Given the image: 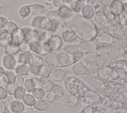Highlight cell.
I'll use <instances>...</instances> for the list:
<instances>
[{
    "instance_id": "obj_1",
    "label": "cell",
    "mask_w": 127,
    "mask_h": 113,
    "mask_svg": "<svg viewBox=\"0 0 127 113\" xmlns=\"http://www.w3.org/2000/svg\"><path fill=\"white\" fill-rule=\"evenodd\" d=\"M64 85L67 90L77 98L83 97L84 94L88 91L82 82L75 77H67L64 80Z\"/></svg>"
},
{
    "instance_id": "obj_2",
    "label": "cell",
    "mask_w": 127,
    "mask_h": 113,
    "mask_svg": "<svg viewBox=\"0 0 127 113\" xmlns=\"http://www.w3.org/2000/svg\"><path fill=\"white\" fill-rule=\"evenodd\" d=\"M22 30L24 33V40L30 45L34 46L39 41V35L36 31L31 29H24Z\"/></svg>"
},
{
    "instance_id": "obj_3",
    "label": "cell",
    "mask_w": 127,
    "mask_h": 113,
    "mask_svg": "<svg viewBox=\"0 0 127 113\" xmlns=\"http://www.w3.org/2000/svg\"><path fill=\"white\" fill-rule=\"evenodd\" d=\"M59 67L68 66L74 62L72 54L64 52H58Z\"/></svg>"
},
{
    "instance_id": "obj_4",
    "label": "cell",
    "mask_w": 127,
    "mask_h": 113,
    "mask_svg": "<svg viewBox=\"0 0 127 113\" xmlns=\"http://www.w3.org/2000/svg\"><path fill=\"white\" fill-rule=\"evenodd\" d=\"M17 63V58L12 55H5L3 58V65L7 69H13L15 68Z\"/></svg>"
},
{
    "instance_id": "obj_5",
    "label": "cell",
    "mask_w": 127,
    "mask_h": 113,
    "mask_svg": "<svg viewBox=\"0 0 127 113\" xmlns=\"http://www.w3.org/2000/svg\"><path fill=\"white\" fill-rule=\"evenodd\" d=\"M31 48L36 53L41 55L49 54L51 52V49H50L48 44H43L39 43L35 47L33 46L31 47Z\"/></svg>"
},
{
    "instance_id": "obj_6",
    "label": "cell",
    "mask_w": 127,
    "mask_h": 113,
    "mask_svg": "<svg viewBox=\"0 0 127 113\" xmlns=\"http://www.w3.org/2000/svg\"><path fill=\"white\" fill-rule=\"evenodd\" d=\"M92 105L85 108L80 113H108V110L104 106Z\"/></svg>"
},
{
    "instance_id": "obj_7",
    "label": "cell",
    "mask_w": 127,
    "mask_h": 113,
    "mask_svg": "<svg viewBox=\"0 0 127 113\" xmlns=\"http://www.w3.org/2000/svg\"><path fill=\"white\" fill-rule=\"evenodd\" d=\"M11 43L16 45L23 42L24 40V33L22 29L19 28L11 35Z\"/></svg>"
},
{
    "instance_id": "obj_8",
    "label": "cell",
    "mask_w": 127,
    "mask_h": 113,
    "mask_svg": "<svg viewBox=\"0 0 127 113\" xmlns=\"http://www.w3.org/2000/svg\"><path fill=\"white\" fill-rule=\"evenodd\" d=\"M45 61L49 66L59 67L58 52H50L46 57Z\"/></svg>"
},
{
    "instance_id": "obj_9",
    "label": "cell",
    "mask_w": 127,
    "mask_h": 113,
    "mask_svg": "<svg viewBox=\"0 0 127 113\" xmlns=\"http://www.w3.org/2000/svg\"><path fill=\"white\" fill-rule=\"evenodd\" d=\"M65 76V73L63 70L54 69L53 70H52L49 78L52 81H60L64 79Z\"/></svg>"
},
{
    "instance_id": "obj_10",
    "label": "cell",
    "mask_w": 127,
    "mask_h": 113,
    "mask_svg": "<svg viewBox=\"0 0 127 113\" xmlns=\"http://www.w3.org/2000/svg\"><path fill=\"white\" fill-rule=\"evenodd\" d=\"M43 63V60L40 56L35 54L30 53L28 64L29 66L36 67H41Z\"/></svg>"
},
{
    "instance_id": "obj_11",
    "label": "cell",
    "mask_w": 127,
    "mask_h": 113,
    "mask_svg": "<svg viewBox=\"0 0 127 113\" xmlns=\"http://www.w3.org/2000/svg\"><path fill=\"white\" fill-rule=\"evenodd\" d=\"M51 51H56L58 50L62 44V41L61 38L58 36L52 37L48 43Z\"/></svg>"
},
{
    "instance_id": "obj_12",
    "label": "cell",
    "mask_w": 127,
    "mask_h": 113,
    "mask_svg": "<svg viewBox=\"0 0 127 113\" xmlns=\"http://www.w3.org/2000/svg\"><path fill=\"white\" fill-rule=\"evenodd\" d=\"M86 65V63L83 60H79L76 62L73 67V73L77 75L84 74Z\"/></svg>"
},
{
    "instance_id": "obj_13",
    "label": "cell",
    "mask_w": 127,
    "mask_h": 113,
    "mask_svg": "<svg viewBox=\"0 0 127 113\" xmlns=\"http://www.w3.org/2000/svg\"><path fill=\"white\" fill-rule=\"evenodd\" d=\"M30 14L32 15H40L42 14L44 11L43 5L39 4H34L29 5Z\"/></svg>"
},
{
    "instance_id": "obj_14",
    "label": "cell",
    "mask_w": 127,
    "mask_h": 113,
    "mask_svg": "<svg viewBox=\"0 0 127 113\" xmlns=\"http://www.w3.org/2000/svg\"><path fill=\"white\" fill-rule=\"evenodd\" d=\"M55 26H57L55 25ZM54 24L49 20V19L45 16H42V20L41 21L39 28L43 30L47 31H52L53 29Z\"/></svg>"
},
{
    "instance_id": "obj_15",
    "label": "cell",
    "mask_w": 127,
    "mask_h": 113,
    "mask_svg": "<svg viewBox=\"0 0 127 113\" xmlns=\"http://www.w3.org/2000/svg\"><path fill=\"white\" fill-rule=\"evenodd\" d=\"M11 109L14 113H21L24 111L25 106L22 102L15 101L11 104Z\"/></svg>"
},
{
    "instance_id": "obj_16",
    "label": "cell",
    "mask_w": 127,
    "mask_h": 113,
    "mask_svg": "<svg viewBox=\"0 0 127 113\" xmlns=\"http://www.w3.org/2000/svg\"><path fill=\"white\" fill-rule=\"evenodd\" d=\"M11 35L8 34L5 31L0 35V45L2 47H6L11 43Z\"/></svg>"
},
{
    "instance_id": "obj_17",
    "label": "cell",
    "mask_w": 127,
    "mask_h": 113,
    "mask_svg": "<svg viewBox=\"0 0 127 113\" xmlns=\"http://www.w3.org/2000/svg\"><path fill=\"white\" fill-rule=\"evenodd\" d=\"M111 11L115 15H119L122 11L123 5L121 2L118 0L114 1L110 5Z\"/></svg>"
},
{
    "instance_id": "obj_18",
    "label": "cell",
    "mask_w": 127,
    "mask_h": 113,
    "mask_svg": "<svg viewBox=\"0 0 127 113\" xmlns=\"http://www.w3.org/2000/svg\"><path fill=\"white\" fill-rule=\"evenodd\" d=\"M58 12L61 17L65 20L69 18L72 15V12L69 8L64 5L59 8Z\"/></svg>"
},
{
    "instance_id": "obj_19",
    "label": "cell",
    "mask_w": 127,
    "mask_h": 113,
    "mask_svg": "<svg viewBox=\"0 0 127 113\" xmlns=\"http://www.w3.org/2000/svg\"><path fill=\"white\" fill-rule=\"evenodd\" d=\"M52 72V68L49 65H44L42 66L39 71L38 73V76L42 78L46 79L49 77L51 73Z\"/></svg>"
},
{
    "instance_id": "obj_20",
    "label": "cell",
    "mask_w": 127,
    "mask_h": 113,
    "mask_svg": "<svg viewBox=\"0 0 127 113\" xmlns=\"http://www.w3.org/2000/svg\"><path fill=\"white\" fill-rule=\"evenodd\" d=\"M34 108L40 111H44L47 110L49 107V103L45 100H39L35 101L34 105Z\"/></svg>"
},
{
    "instance_id": "obj_21",
    "label": "cell",
    "mask_w": 127,
    "mask_h": 113,
    "mask_svg": "<svg viewBox=\"0 0 127 113\" xmlns=\"http://www.w3.org/2000/svg\"><path fill=\"white\" fill-rule=\"evenodd\" d=\"M48 18L54 25H57L61 20V17L60 14L56 11H51L48 14Z\"/></svg>"
},
{
    "instance_id": "obj_22",
    "label": "cell",
    "mask_w": 127,
    "mask_h": 113,
    "mask_svg": "<svg viewBox=\"0 0 127 113\" xmlns=\"http://www.w3.org/2000/svg\"><path fill=\"white\" fill-rule=\"evenodd\" d=\"M63 38L65 41L71 42L76 40V36L72 31L66 30L63 32Z\"/></svg>"
},
{
    "instance_id": "obj_23",
    "label": "cell",
    "mask_w": 127,
    "mask_h": 113,
    "mask_svg": "<svg viewBox=\"0 0 127 113\" xmlns=\"http://www.w3.org/2000/svg\"><path fill=\"white\" fill-rule=\"evenodd\" d=\"M15 72L20 76H26L29 74V69L25 65H18L15 68Z\"/></svg>"
},
{
    "instance_id": "obj_24",
    "label": "cell",
    "mask_w": 127,
    "mask_h": 113,
    "mask_svg": "<svg viewBox=\"0 0 127 113\" xmlns=\"http://www.w3.org/2000/svg\"><path fill=\"white\" fill-rule=\"evenodd\" d=\"M97 69L98 67L96 63H93V62H92L88 64L87 65H86L84 74L88 75L93 74L97 71Z\"/></svg>"
},
{
    "instance_id": "obj_25",
    "label": "cell",
    "mask_w": 127,
    "mask_h": 113,
    "mask_svg": "<svg viewBox=\"0 0 127 113\" xmlns=\"http://www.w3.org/2000/svg\"><path fill=\"white\" fill-rule=\"evenodd\" d=\"M52 92L55 96L57 97H62L64 94V89L61 86L57 84H55L52 90Z\"/></svg>"
},
{
    "instance_id": "obj_26",
    "label": "cell",
    "mask_w": 127,
    "mask_h": 113,
    "mask_svg": "<svg viewBox=\"0 0 127 113\" xmlns=\"http://www.w3.org/2000/svg\"><path fill=\"white\" fill-rule=\"evenodd\" d=\"M18 28V27L17 25L15 23L10 21L7 22L4 28V30L5 32L10 35H12Z\"/></svg>"
},
{
    "instance_id": "obj_27",
    "label": "cell",
    "mask_w": 127,
    "mask_h": 113,
    "mask_svg": "<svg viewBox=\"0 0 127 113\" xmlns=\"http://www.w3.org/2000/svg\"><path fill=\"white\" fill-rule=\"evenodd\" d=\"M30 53H23L20 54L17 58V63L20 65H24L28 64V60Z\"/></svg>"
},
{
    "instance_id": "obj_28",
    "label": "cell",
    "mask_w": 127,
    "mask_h": 113,
    "mask_svg": "<svg viewBox=\"0 0 127 113\" xmlns=\"http://www.w3.org/2000/svg\"><path fill=\"white\" fill-rule=\"evenodd\" d=\"M5 52L9 55L14 54L19 51L18 45L13 44H10L5 47Z\"/></svg>"
},
{
    "instance_id": "obj_29",
    "label": "cell",
    "mask_w": 127,
    "mask_h": 113,
    "mask_svg": "<svg viewBox=\"0 0 127 113\" xmlns=\"http://www.w3.org/2000/svg\"><path fill=\"white\" fill-rule=\"evenodd\" d=\"M22 100L24 103L28 106H34L36 101L35 98L30 94H25Z\"/></svg>"
},
{
    "instance_id": "obj_30",
    "label": "cell",
    "mask_w": 127,
    "mask_h": 113,
    "mask_svg": "<svg viewBox=\"0 0 127 113\" xmlns=\"http://www.w3.org/2000/svg\"><path fill=\"white\" fill-rule=\"evenodd\" d=\"M45 93L43 89L35 88L32 92V95L34 98L38 100H42L44 98Z\"/></svg>"
},
{
    "instance_id": "obj_31",
    "label": "cell",
    "mask_w": 127,
    "mask_h": 113,
    "mask_svg": "<svg viewBox=\"0 0 127 113\" xmlns=\"http://www.w3.org/2000/svg\"><path fill=\"white\" fill-rule=\"evenodd\" d=\"M52 38V34L50 32H44L40 37V43L43 44H48L51 39Z\"/></svg>"
},
{
    "instance_id": "obj_32",
    "label": "cell",
    "mask_w": 127,
    "mask_h": 113,
    "mask_svg": "<svg viewBox=\"0 0 127 113\" xmlns=\"http://www.w3.org/2000/svg\"><path fill=\"white\" fill-rule=\"evenodd\" d=\"M24 87L25 91H26L27 92L30 93L33 92V91L35 89V87H34L32 78L27 79L24 81Z\"/></svg>"
},
{
    "instance_id": "obj_33",
    "label": "cell",
    "mask_w": 127,
    "mask_h": 113,
    "mask_svg": "<svg viewBox=\"0 0 127 113\" xmlns=\"http://www.w3.org/2000/svg\"><path fill=\"white\" fill-rule=\"evenodd\" d=\"M82 14L85 17L91 18L93 16L94 11L90 6L89 5H85L82 9Z\"/></svg>"
},
{
    "instance_id": "obj_34",
    "label": "cell",
    "mask_w": 127,
    "mask_h": 113,
    "mask_svg": "<svg viewBox=\"0 0 127 113\" xmlns=\"http://www.w3.org/2000/svg\"><path fill=\"white\" fill-rule=\"evenodd\" d=\"M35 89V88H41L43 89L45 81L44 79L41 77H35L32 78Z\"/></svg>"
},
{
    "instance_id": "obj_35",
    "label": "cell",
    "mask_w": 127,
    "mask_h": 113,
    "mask_svg": "<svg viewBox=\"0 0 127 113\" xmlns=\"http://www.w3.org/2000/svg\"><path fill=\"white\" fill-rule=\"evenodd\" d=\"M18 47L19 50L20 51L23 52L25 53L29 52L31 50V45L26 41H23L22 43L18 44Z\"/></svg>"
},
{
    "instance_id": "obj_36",
    "label": "cell",
    "mask_w": 127,
    "mask_h": 113,
    "mask_svg": "<svg viewBox=\"0 0 127 113\" xmlns=\"http://www.w3.org/2000/svg\"><path fill=\"white\" fill-rule=\"evenodd\" d=\"M19 15L22 18H25L30 14L29 5H24L21 7L19 10Z\"/></svg>"
},
{
    "instance_id": "obj_37",
    "label": "cell",
    "mask_w": 127,
    "mask_h": 113,
    "mask_svg": "<svg viewBox=\"0 0 127 113\" xmlns=\"http://www.w3.org/2000/svg\"><path fill=\"white\" fill-rule=\"evenodd\" d=\"M13 83L17 88H21L24 85V78L20 75H17L15 76L13 79Z\"/></svg>"
},
{
    "instance_id": "obj_38",
    "label": "cell",
    "mask_w": 127,
    "mask_h": 113,
    "mask_svg": "<svg viewBox=\"0 0 127 113\" xmlns=\"http://www.w3.org/2000/svg\"><path fill=\"white\" fill-rule=\"evenodd\" d=\"M26 91L23 87L17 88L14 94V97L18 100H21L25 95Z\"/></svg>"
},
{
    "instance_id": "obj_39",
    "label": "cell",
    "mask_w": 127,
    "mask_h": 113,
    "mask_svg": "<svg viewBox=\"0 0 127 113\" xmlns=\"http://www.w3.org/2000/svg\"><path fill=\"white\" fill-rule=\"evenodd\" d=\"M16 89V86L13 82H9L5 86V90L7 93L10 95H14Z\"/></svg>"
},
{
    "instance_id": "obj_40",
    "label": "cell",
    "mask_w": 127,
    "mask_h": 113,
    "mask_svg": "<svg viewBox=\"0 0 127 113\" xmlns=\"http://www.w3.org/2000/svg\"><path fill=\"white\" fill-rule=\"evenodd\" d=\"M55 85V83L51 80H48L45 82L43 89L45 92H48L52 91L53 87Z\"/></svg>"
},
{
    "instance_id": "obj_41",
    "label": "cell",
    "mask_w": 127,
    "mask_h": 113,
    "mask_svg": "<svg viewBox=\"0 0 127 113\" xmlns=\"http://www.w3.org/2000/svg\"><path fill=\"white\" fill-rule=\"evenodd\" d=\"M78 103V99L76 97L71 95L66 100V104L70 107H74Z\"/></svg>"
},
{
    "instance_id": "obj_42",
    "label": "cell",
    "mask_w": 127,
    "mask_h": 113,
    "mask_svg": "<svg viewBox=\"0 0 127 113\" xmlns=\"http://www.w3.org/2000/svg\"><path fill=\"white\" fill-rule=\"evenodd\" d=\"M56 96L52 91L46 92L44 96V100L47 102H53L55 99Z\"/></svg>"
},
{
    "instance_id": "obj_43",
    "label": "cell",
    "mask_w": 127,
    "mask_h": 113,
    "mask_svg": "<svg viewBox=\"0 0 127 113\" xmlns=\"http://www.w3.org/2000/svg\"><path fill=\"white\" fill-rule=\"evenodd\" d=\"M9 82V78L7 75L4 73L1 77H0V86H5L7 83Z\"/></svg>"
},
{
    "instance_id": "obj_44",
    "label": "cell",
    "mask_w": 127,
    "mask_h": 113,
    "mask_svg": "<svg viewBox=\"0 0 127 113\" xmlns=\"http://www.w3.org/2000/svg\"><path fill=\"white\" fill-rule=\"evenodd\" d=\"M42 16H38L34 18L32 21V23H31L32 26L34 27L39 28L40 24L42 20Z\"/></svg>"
},
{
    "instance_id": "obj_45",
    "label": "cell",
    "mask_w": 127,
    "mask_h": 113,
    "mask_svg": "<svg viewBox=\"0 0 127 113\" xmlns=\"http://www.w3.org/2000/svg\"><path fill=\"white\" fill-rule=\"evenodd\" d=\"M7 96V93L4 88L0 86V99H5Z\"/></svg>"
},
{
    "instance_id": "obj_46",
    "label": "cell",
    "mask_w": 127,
    "mask_h": 113,
    "mask_svg": "<svg viewBox=\"0 0 127 113\" xmlns=\"http://www.w3.org/2000/svg\"><path fill=\"white\" fill-rule=\"evenodd\" d=\"M7 23V19L3 17H0V29L5 28Z\"/></svg>"
},
{
    "instance_id": "obj_47",
    "label": "cell",
    "mask_w": 127,
    "mask_h": 113,
    "mask_svg": "<svg viewBox=\"0 0 127 113\" xmlns=\"http://www.w3.org/2000/svg\"><path fill=\"white\" fill-rule=\"evenodd\" d=\"M65 26L63 22H61V21H60V22L58 24L56 30L57 31H58V32H61V31H63L64 29L65 28Z\"/></svg>"
},
{
    "instance_id": "obj_48",
    "label": "cell",
    "mask_w": 127,
    "mask_h": 113,
    "mask_svg": "<svg viewBox=\"0 0 127 113\" xmlns=\"http://www.w3.org/2000/svg\"><path fill=\"white\" fill-rule=\"evenodd\" d=\"M7 111L5 105L0 99V113H5Z\"/></svg>"
},
{
    "instance_id": "obj_49",
    "label": "cell",
    "mask_w": 127,
    "mask_h": 113,
    "mask_svg": "<svg viewBox=\"0 0 127 113\" xmlns=\"http://www.w3.org/2000/svg\"><path fill=\"white\" fill-rule=\"evenodd\" d=\"M64 0H53V3L56 7L60 8L64 6Z\"/></svg>"
},
{
    "instance_id": "obj_50",
    "label": "cell",
    "mask_w": 127,
    "mask_h": 113,
    "mask_svg": "<svg viewBox=\"0 0 127 113\" xmlns=\"http://www.w3.org/2000/svg\"><path fill=\"white\" fill-rule=\"evenodd\" d=\"M5 73L7 75V76H8V77L9 78V82H13L12 81H13L14 78L15 77L13 73H12L11 72L6 71Z\"/></svg>"
},
{
    "instance_id": "obj_51",
    "label": "cell",
    "mask_w": 127,
    "mask_h": 113,
    "mask_svg": "<svg viewBox=\"0 0 127 113\" xmlns=\"http://www.w3.org/2000/svg\"><path fill=\"white\" fill-rule=\"evenodd\" d=\"M4 73V69L2 67H0V77H1Z\"/></svg>"
},
{
    "instance_id": "obj_52",
    "label": "cell",
    "mask_w": 127,
    "mask_h": 113,
    "mask_svg": "<svg viewBox=\"0 0 127 113\" xmlns=\"http://www.w3.org/2000/svg\"><path fill=\"white\" fill-rule=\"evenodd\" d=\"M5 31V30L3 28V29H0V35L2 33H3V32H4Z\"/></svg>"
},
{
    "instance_id": "obj_53",
    "label": "cell",
    "mask_w": 127,
    "mask_h": 113,
    "mask_svg": "<svg viewBox=\"0 0 127 113\" xmlns=\"http://www.w3.org/2000/svg\"><path fill=\"white\" fill-rule=\"evenodd\" d=\"M27 113V112H24V113Z\"/></svg>"
}]
</instances>
